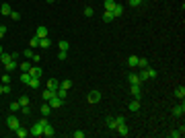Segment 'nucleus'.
<instances>
[{"mask_svg": "<svg viewBox=\"0 0 185 138\" xmlns=\"http://www.w3.org/2000/svg\"><path fill=\"white\" fill-rule=\"evenodd\" d=\"M183 113H185V105H183V101H181V105H175V107H173V115L181 118Z\"/></svg>", "mask_w": 185, "mask_h": 138, "instance_id": "0eeeda50", "label": "nucleus"}, {"mask_svg": "<svg viewBox=\"0 0 185 138\" xmlns=\"http://www.w3.org/2000/svg\"><path fill=\"white\" fill-rule=\"evenodd\" d=\"M128 81H130V85H142V81H140L138 74H134V72H130V76H128Z\"/></svg>", "mask_w": 185, "mask_h": 138, "instance_id": "9b49d317", "label": "nucleus"}, {"mask_svg": "<svg viewBox=\"0 0 185 138\" xmlns=\"http://www.w3.org/2000/svg\"><path fill=\"white\" fill-rule=\"evenodd\" d=\"M113 19H115V15H113L111 10H105V12H103V21H105V23H111Z\"/></svg>", "mask_w": 185, "mask_h": 138, "instance_id": "2eb2a0df", "label": "nucleus"}, {"mask_svg": "<svg viewBox=\"0 0 185 138\" xmlns=\"http://www.w3.org/2000/svg\"><path fill=\"white\" fill-rule=\"evenodd\" d=\"M130 93H132L134 99H140V97H142V89H140V85H130Z\"/></svg>", "mask_w": 185, "mask_h": 138, "instance_id": "20e7f679", "label": "nucleus"}, {"mask_svg": "<svg viewBox=\"0 0 185 138\" xmlns=\"http://www.w3.org/2000/svg\"><path fill=\"white\" fill-rule=\"evenodd\" d=\"M107 128H109V130H115V128H117V124H115V120H113L111 115L107 118Z\"/></svg>", "mask_w": 185, "mask_h": 138, "instance_id": "a878e982", "label": "nucleus"}, {"mask_svg": "<svg viewBox=\"0 0 185 138\" xmlns=\"http://www.w3.org/2000/svg\"><path fill=\"white\" fill-rule=\"evenodd\" d=\"M101 101V93L99 91H91L89 93V103H99Z\"/></svg>", "mask_w": 185, "mask_h": 138, "instance_id": "423d86ee", "label": "nucleus"}, {"mask_svg": "<svg viewBox=\"0 0 185 138\" xmlns=\"http://www.w3.org/2000/svg\"><path fill=\"white\" fill-rule=\"evenodd\" d=\"M0 95H4V87L2 85H0Z\"/></svg>", "mask_w": 185, "mask_h": 138, "instance_id": "3c124183", "label": "nucleus"}, {"mask_svg": "<svg viewBox=\"0 0 185 138\" xmlns=\"http://www.w3.org/2000/svg\"><path fill=\"white\" fill-rule=\"evenodd\" d=\"M175 97H177V99H183L185 97V89L183 87H177V89H175Z\"/></svg>", "mask_w": 185, "mask_h": 138, "instance_id": "c85d7f7f", "label": "nucleus"}, {"mask_svg": "<svg viewBox=\"0 0 185 138\" xmlns=\"http://www.w3.org/2000/svg\"><path fill=\"white\" fill-rule=\"evenodd\" d=\"M14 132H17V136H19V138H27V136H29V130H25L23 126H19Z\"/></svg>", "mask_w": 185, "mask_h": 138, "instance_id": "4468645a", "label": "nucleus"}, {"mask_svg": "<svg viewBox=\"0 0 185 138\" xmlns=\"http://www.w3.org/2000/svg\"><path fill=\"white\" fill-rule=\"evenodd\" d=\"M128 64L130 66H138V56H130L128 58Z\"/></svg>", "mask_w": 185, "mask_h": 138, "instance_id": "473e14b6", "label": "nucleus"}, {"mask_svg": "<svg viewBox=\"0 0 185 138\" xmlns=\"http://www.w3.org/2000/svg\"><path fill=\"white\" fill-rule=\"evenodd\" d=\"M146 76H148V78H156V76H158V72H156L154 68H150V66H148V68H146Z\"/></svg>", "mask_w": 185, "mask_h": 138, "instance_id": "aec40b11", "label": "nucleus"}, {"mask_svg": "<svg viewBox=\"0 0 185 138\" xmlns=\"http://www.w3.org/2000/svg\"><path fill=\"white\" fill-rule=\"evenodd\" d=\"M183 134H185V128H183V126H181L179 130H173V132H171L169 136H171V138H181V136H183Z\"/></svg>", "mask_w": 185, "mask_h": 138, "instance_id": "f3484780", "label": "nucleus"}, {"mask_svg": "<svg viewBox=\"0 0 185 138\" xmlns=\"http://www.w3.org/2000/svg\"><path fill=\"white\" fill-rule=\"evenodd\" d=\"M56 95H58L60 99H66V89H60V87H58V89H56Z\"/></svg>", "mask_w": 185, "mask_h": 138, "instance_id": "f704fd0d", "label": "nucleus"}, {"mask_svg": "<svg viewBox=\"0 0 185 138\" xmlns=\"http://www.w3.org/2000/svg\"><path fill=\"white\" fill-rule=\"evenodd\" d=\"M19 68H21L23 72H29V68H31V62L27 60V62H23V64H19Z\"/></svg>", "mask_w": 185, "mask_h": 138, "instance_id": "c756f323", "label": "nucleus"}, {"mask_svg": "<svg viewBox=\"0 0 185 138\" xmlns=\"http://www.w3.org/2000/svg\"><path fill=\"white\" fill-rule=\"evenodd\" d=\"M39 60H41V56H39V54H33V62H35V64H37V62H39Z\"/></svg>", "mask_w": 185, "mask_h": 138, "instance_id": "09e8293b", "label": "nucleus"}, {"mask_svg": "<svg viewBox=\"0 0 185 138\" xmlns=\"http://www.w3.org/2000/svg\"><path fill=\"white\" fill-rule=\"evenodd\" d=\"M128 107H130V111H138V109H140V101H138V99H132Z\"/></svg>", "mask_w": 185, "mask_h": 138, "instance_id": "a211bd4d", "label": "nucleus"}, {"mask_svg": "<svg viewBox=\"0 0 185 138\" xmlns=\"http://www.w3.org/2000/svg\"><path fill=\"white\" fill-rule=\"evenodd\" d=\"M10 60H12V54H4V52H2V54H0V62H2V64H4V66H6V64H8V62H10Z\"/></svg>", "mask_w": 185, "mask_h": 138, "instance_id": "dca6fc26", "label": "nucleus"}, {"mask_svg": "<svg viewBox=\"0 0 185 138\" xmlns=\"http://www.w3.org/2000/svg\"><path fill=\"white\" fill-rule=\"evenodd\" d=\"M128 2H130V6H138L140 4V0H128Z\"/></svg>", "mask_w": 185, "mask_h": 138, "instance_id": "8fccbe9b", "label": "nucleus"}, {"mask_svg": "<svg viewBox=\"0 0 185 138\" xmlns=\"http://www.w3.org/2000/svg\"><path fill=\"white\" fill-rule=\"evenodd\" d=\"M35 35H37V37L41 39V37H47V35H49V31H47V27L39 25V27H37V31H35Z\"/></svg>", "mask_w": 185, "mask_h": 138, "instance_id": "6e6552de", "label": "nucleus"}, {"mask_svg": "<svg viewBox=\"0 0 185 138\" xmlns=\"http://www.w3.org/2000/svg\"><path fill=\"white\" fill-rule=\"evenodd\" d=\"M6 124H8V128H10V130H17V128L21 126V122H19V118H17V115H8Z\"/></svg>", "mask_w": 185, "mask_h": 138, "instance_id": "7ed1b4c3", "label": "nucleus"}, {"mask_svg": "<svg viewBox=\"0 0 185 138\" xmlns=\"http://www.w3.org/2000/svg\"><path fill=\"white\" fill-rule=\"evenodd\" d=\"M19 103H21V105H29V103H31V99H29L27 95H23V97L19 99Z\"/></svg>", "mask_w": 185, "mask_h": 138, "instance_id": "e433bc0d", "label": "nucleus"}, {"mask_svg": "<svg viewBox=\"0 0 185 138\" xmlns=\"http://www.w3.org/2000/svg\"><path fill=\"white\" fill-rule=\"evenodd\" d=\"M70 87H72V81H68V78H66V81H62V83H60V89H66V91H68V89H70Z\"/></svg>", "mask_w": 185, "mask_h": 138, "instance_id": "7c9ffc66", "label": "nucleus"}, {"mask_svg": "<svg viewBox=\"0 0 185 138\" xmlns=\"http://www.w3.org/2000/svg\"><path fill=\"white\" fill-rule=\"evenodd\" d=\"M72 136L74 138H85V132H82V130H76V132H72Z\"/></svg>", "mask_w": 185, "mask_h": 138, "instance_id": "79ce46f5", "label": "nucleus"}, {"mask_svg": "<svg viewBox=\"0 0 185 138\" xmlns=\"http://www.w3.org/2000/svg\"><path fill=\"white\" fill-rule=\"evenodd\" d=\"M0 54H2V46H0Z\"/></svg>", "mask_w": 185, "mask_h": 138, "instance_id": "864d4df0", "label": "nucleus"}, {"mask_svg": "<svg viewBox=\"0 0 185 138\" xmlns=\"http://www.w3.org/2000/svg\"><path fill=\"white\" fill-rule=\"evenodd\" d=\"M115 4H117L115 0H105V10H113V8H115Z\"/></svg>", "mask_w": 185, "mask_h": 138, "instance_id": "bb28decb", "label": "nucleus"}, {"mask_svg": "<svg viewBox=\"0 0 185 138\" xmlns=\"http://www.w3.org/2000/svg\"><path fill=\"white\" fill-rule=\"evenodd\" d=\"M17 66H19V64H17V60H10V62H8V64H6V66H4V68H6V70H8V72H12V70H14V68H17Z\"/></svg>", "mask_w": 185, "mask_h": 138, "instance_id": "393cba45", "label": "nucleus"}, {"mask_svg": "<svg viewBox=\"0 0 185 138\" xmlns=\"http://www.w3.org/2000/svg\"><path fill=\"white\" fill-rule=\"evenodd\" d=\"M58 87H60V81H56V78L47 81V89H58Z\"/></svg>", "mask_w": 185, "mask_h": 138, "instance_id": "412c9836", "label": "nucleus"}, {"mask_svg": "<svg viewBox=\"0 0 185 138\" xmlns=\"http://www.w3.org/2000/svg\"><path fill=\"white\" fill-rule=\"evenodd\" d=\"M10 111H14V113L21 111V103H19V101H12V103H10Z\"/></svg>", "mask_w": 185, "mask_h": 138, "instance_id": "2f4dec72", "label": "nucleus"}, {"mask_svg": "<svg viewBox=\"0 0 185 138\" xmlns=\"http://www.w3.org/2000/svg\"><path fill=\"white\" fill-rule=\"evenodd\" d=\"M111 12H113L115 17H121V12H124V6H121V4H115V8H113Z\"/></svg>", "mask_w": 185, "mask_h": 138, "instance_id": "b1692460", "label": "nucleus"}, {"mask_svg": "<svg viewBox=\"0 0 185 138\" xmlns=\"http://www.w3.org/2000/svg\"><path fill=\"white\" fill-rule=\"evenodd\" d=\"M47 2H56V0H47Z\"/></svg>", "mask_w": 185, "mask_h": 138, "instance_id": "603ef678", "label": "nucleus"}, {"mask_svg": "<svg viewBox=\"0 0 185 138\" xmlns=\"http://www.w3.org/2000/svg\"><path fill=\"white\" fill-rule=\"evenodd\" d=\"M58 46H60V49H62V52H68V41H66V39H60V44H58Z\"/></svg>", "mask_w": 185, "mask_h": 138, "instance_id": "72a5a7b5", "label": "nucleus"}, {"mask_svg": "<svg viewBox=\"0 0 185 138\" xmlns=\"http://www.w3.org/2000/svg\"><path fill=\"white\" fill-rule=\"evenodd\" d=\"M0 25H2V23H0Z\"/></svg>", "mask_w": 185, "mask_h": 138, "instance_id": "6e6d98bb", "label": "nucleus"}, {"mask_svg": "<svg viewBox=\"0 0 185 138\" xmlns=\"http://www.w3.org/2000/svg\"><path fill=\"white\" fill-rule=\"evenodd\" d=\"M53 95H56V89H46V91H43V95H41V97H43L46 101H49V99H51Z\"/></svg>", "mask_w": 185, "mask_h": 138, "instance_id": "6ab92c4d", "label": "nucleus"}, {"mask_svg": "<svg viewBox=\"0 0 185 138\" xmlns=\"http://www.w3.org/2000/svg\"><path fill=\"white\" fill-rule=\"evenodd\" d=\"M85 15H87V17H92V15H95V10H92L91 6H87V8H85Z\"/></svg>", "mask_w": 185, "mask_h": 138, "instance_id": "37998d69", "label": "nucleus"}, {"mask_svg": "<svg viewBox=\"0 0 185 138\" xmlns=\"http://www.w3.org/2000/svg\"><path fill=\"white\" fill-rule=\"evenodd\" d=\"M115 132H117L119 136H128V134H130V130H128V126H126V124H119V126L115 128Z\"/></svg>", "mask_w": 185, "mask_h": 138, "instance_id": "1a4fd4ad", "label": "nucleus"}, {"mask_svg": "<svg viewBox=\"0 0 185 138\" xmlns=\"http://www.w3.org/2000/svg\"><path fill=\"white\" fill-rule=\"evenodd\" d=\"M31 47H39V37H37V35L31 37Z\"/></svg>", "mask_w": 185, "mask_h": 138, "instance_id": "4c0bfd02", "label": "nucleus"}, {"mask_svg": "<svg viewBox=\"0 0 185 138\" xmlns=\"http://www.w3.org/2000/svg\"><path fill=\"white\" fill-rule=\"evenodd\" d=\"M115 124L119 126V124H126V118L124 115H119V118H115Z\"/></svg>", "mask_w": 185, "mask_h": 138, "instance_id": "c03bdc74", "label": "nucleus"}, {"mask_svg": "<svg viewBox=\"0 0 185 138\" xmlns=\"http://www.w3.org/2000/svg\"><path fill=\"white\" fill-rule=\"evenodd\" d=\"M29 74H31V76H37V78H41L43 70H41L39 66H33V64H31V68H29Z\"/></svg>", "mask_w": 185, "mask_h": 138, "instance_id": "39448f33", "label": "nucleus"}, {"mask_svg": "<svg viewBox=\"0 0 185 138\" xmlns=\"http://www.w3.org/2000/svg\"><path fill=\"white\" fill-rule=\"evenodd\" d=\"M66 56H68V52H62V49H60V54H58V58H60V60H66Z\"/></svg>", "mask_w": 185, "mask_h": 138, "instance_id": "a18cd8bd", "label": "nucleus"}, {"mask_svg": "<svg viewBox=\"0 0 185 138\" xmlns=\"http://www.w3.org/2000/svg\"><path fill=\"white\" fill-rule=\"evenodd\" d=\"M46 124H47V120H46V115H43L37 124H33V128L29 130V134H31V136H43V126H46Z\"/></svg>", "mask_w": 185, "mask_h": 138, "instance_id": "f257e3e1", "label": "nucleus"}, {"mask_svg": "<svg viewBox=\"0 0 185 138\" xmlns=\"http://www.w3.org/2000/svg\"><path fill=\"white\" fill-rule=\"evenodd\" d=\"M8 17H10L12 21H19V19H21V12H19V10H12V12H10Z\"/></svg>", "mask_w": 185, "mask_h": 138, "instance_id": "c9c22d12", "label": "nucleus"}, {"mask_svg": "<svg viewBox=\"0 0 185 138\" xmlns=\"http://www.w3.org/2000/svg\"><path fill=\"white\" fill-rule=\"evenodd\" d=\"M23 56H25L27 60H31V58H33V49H25V52H23Z\"/></svg>", "mask_w": 185, "mask_h": 138, "instance_id": "58836bf2", "label": "nucleus"}, {"mask_svg": "<svg viewBox=\"0 0 185 138\" xmlns=\"http://www.w3.org/2000/svg\"><path fill=\"white\" fill-rule=\"evenodd\" d=\"M138 68H140V70L148 68V60H146V58H138Z\"/></svg>", "mask_w": 185, "mask_h": 138, "instance_id": "5701e85b", "label": "nucleus"}, {"mask_svg": "<svg viewBox=\"0 0 185 138\" xmlns=\"http://www.w3.org/2000/svg\"><path fill=\"white\" fill-rule=\"evenodd\" d=\"M0 81H2V83H4V85H8V83H10V76H8V74H4V76H2V78H0Z\"/></svg>", "mask_w": 185, "mask_h": 138, "instance_id": "49530a36", "label": "nucleus"}, {"mask_svg": "<svg viewBox=\"0 0 185 138\" xmlns=\"http://www.w3.org/2000/svg\"><path fill=\"white\" fill-rule=\"evenodd\" d=\"M4 35H6V27H4V25H0V39H2Z\"/></svg>", "mask_w": 185, "mask_h": 138, "instance_id": "de8ad7c7", "label": "nucleus"}, {"mask_svg": "<svg viewBox=\"0 0 185 138\" xmlns=\"http://www.w3.org/2000/svg\"><path fill=\"white\" fill-rule=\"evenodd\" d=\"M21 111H23L25 115H29V113H31V107H29V105H21Z\"/></svg>", "mask_w": 185, "mask_h": 138, "instance_id": "a19ab883", "label": "nucleus"}, {"mask_svg": "<svg viewBox=\"0 0 185 138\" xmlns=\"http://www.w3.org/2000/svg\"><path fill=\"white\" fill-rule=\"evenodd\" d=\"M140 2H142V0H140Z\"/></svg>", "mask_w": 185, "mask_h": 138, "instance_id": "5fc2aeb1", "label": "nucleus"}, {"mask_svg": "<svg viewBox=\"0 0 185 138\" xmlns=\"http://www.w3.org/2000/svg\"><path fill=\"white\" fill-rule=\"evenodd\" d=\"M47 103H49V107H51V109H58V107H62V105H64V99H60L58 95H53Z\"/></svg>", "mask_w": 185, "mask_h": 138, "instance_id": "f03ea898", "label": "nucleus"}, {"mask_svg": "<svg viewBox=\"0 0 185 138\" xmlns=\"http://www.w3.org/2000/svg\"><path fill=\"white\" fill-rule=\"evenodd\" d=\"M39 85H41V83H39V78H37V76H31V78H29V83H27V87H31V89H37Z\"/></svg>", "mask_w": 185, "mask_h": 138, "instance_id": "f8f14e48", "label": "nucleus"}, {"mask_svg": "<svg viewBox=\"0 0 185 138\" xmlns=\"http://www.w3.org/2000/svg\"><path fill=\"white\" fill-rule=\"evenodd\" d=\"M53 134H56V132H53V128H51V126H49V122H47L46 126H43V136L51 138V136H53Z\"/></svg>", "mask_w": 185, "mask_h": 138, "instance_id": "ddd939ff", "label": "nucleus"}, {"mask_svg": "<svg viewBox=\"0 0 185 138\" xmlns=\"http://www.w3.org/2000/svg\"><path fill=\"white\" fill-rule=\"evenodd\" d=\"M49 111H51V107H49V103H43V105H41V115H49Z\"/></svg>", "mask_w": 185, "mask_h": 138, "instance_id": "cd10ccee", "label": "nucleus"}, {"mask_svg": "<svg viewBox=\"0 0 185 138\" xmlns=\"http://www.w3.org/2000/svg\"><path fill=\"white\" fill-rule=\"evenodd\" d=\"M0 12H2V17H8V15L12 12V8H10V4H8V2H4V4L0 6Z\"/></svg>", "mask_w": 185, "mask_h": 138, "instance_id": "9d476101", "label": "nucleus"}, {"mask_svg": "<svg viewBox=\"0 0 185 138\" xmlns=\"http://www.w3.org/2000/svg\"><path fill=\"white\" fill-rule=\"evenodd\" d=\"M29 78H31V74H29V72H23V76H21V81H23L25 85L29 83Z\"/></svg>", "mask_w": 185, "mask_h": 138, "instance_id": "ea45409f", "label": "nucleus"}, {"mask_svg": "<svg viewBox=\"0 0 185 138\" xmlns=\"http://www.w3.org/2000/svg\"><path fill=\"white\" fill-rule=\"evenodd\" d=\"M51 46V39H49V37H41V39H39V47H49Z\"/></svg>", "mask_w": 185, "mask_h": 138, "instance_id": "4be33fe9", "label": "nucleus"}]
</instances>
